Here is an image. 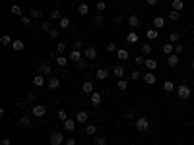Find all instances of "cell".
Returning a JSON list of instances; mask_svg holds the SVG:
<instances>
[{
	"label": "cell",
	"instance_id": "1",
	"mask_svg": "<svg viewBox=\"0 0 194 145\" xmlns=\"http://www.w3.org/2000/svg\"><path fill=\"white\" fill-rule=\"evenodd\" d=\"M136 130H138V132H147V130H150V120H147V118H144V116H140V118H136Z\"/></svg>",
	"mask_w": 194,
	"mask_h": 145
},
{
	"label": "cell",
	"instance_id": "2",
	"mask_svg": "<svg viewBox=\"0 0 194 145\" xmlns=\"http://www.w3.org/2000/svg\"><path fill=\"white\" fill-rule=\"evenodd\" d=\"M49 143H51V145H62V143H64L62 132H53L51 136H49Z\"/></svg>",
	"mask_w": 194,
	"mask_h": 145
},
{
	"label": "cell",
	"instance_id": "3",
	"mask_svg": "<svg viewBox=\"0 0 194 145\" xmlns=\"http://www.w3.org/2000/svg\"><path fill=\"white\" fill-rule=\"evenodd\" d=\"M31 114L35 116V118H43L45 114H47V108H45L43 105H33V108H31Z\"/></svg>",
	"mask_w": 194,
	"mask_h": 145
},
{
	"label": "cell",
	"instance_id": "4",
	"mask_svg": "<svg viewBox=\"0 0 194 145\" xmlns=\"http://www.w3.org/2000/svg\"><path fill=\"white\" fill-rule=\"evenodd\" d=\"M190 87L188 85H179L177 87V95H179V99H188L190 97Z\"/></svg>",
	"mask_w": 194,
	"mask_h": 145
},
{
	"label": "cell",
	"instance_id": "5",
	"mask_svg": "<svg viewBox=\"0 0 194 145\" xmlns=\"http://www.w3.org/2000/svg\"><path fill=\"white\" fill-rule=\"evenodd\" d=\"M84 58H87L89 62L97 60V50H95V47H87V49L84 50Z\"/></svg>",
	"mask_w": 194,
	"mask_h": 145
},
{
	"label": "cell",
	"instance_id": "6",
	"mask_svg": "<svg viewBox=\"0 0 194 145\" xmlns=\"http://www.w3.org/2000/svg\"><path fill=\"white\" fill-rule=\"evenodd\" d=\"M64 124V132H68V133H74V130H76V126H78V122H76V118H68L66 122H62Z\"/></svg>",
	"mask_w": 194,
	"mask_h": 145
},
{
	"label": "cell",
	"instance_id": "7",
	"mask_svg": "<svg viewBox=\"0 0 194 145\" xmlns=\"http://www.w3.org/2000/svg\"><path fill=\"white\" fill-rule=\"evenodd\" d=\"M89 101H91V105H93V106H99L101 101H103V95H101L99 91H93V93L89 95Z\"/></svg>",
	"mask_w": 194,
	"mask_h": 145
},
{
	"label": "cell",
	"instance_id": "8",
	"mask_svg": "<svg viewBox=\"0 0 194 145\" xmlns=\"http://www.w3.org/2000/svg\"><path fill=\"white\" fill-rule=\"evenodd\" d=\"M142 80H144V83H146V85H155L157 77H155V74H153V72H147V74H144V75H142Z\"/></svg>",
	"mask_w": 194,
	"mask_h": 145
},
{
	"label": "cell",
	"instance_id": "9",
	"mask_svg": "<svg viewBox=\"0 0 194 145\" xmlns=\"http://www.w3.org/2000/svg\"><path fill=\"white\" fill-rule=\"evenodd\" d=\"M87 120H89V114L86 112V110H80V112L76 114V122H78V124H87Z\"/></svg>",
	"mask_w": 194,
	"mask_h": 145
},
{
	"label": "cell",
	"instance_id": "10",
	"mask_svg": "<svg viewBox=\"0 0 194 145\" xmlns=\"http://www.w3.org/2000/svg\"><path fill=\"white\" fill-rule=\"evenodd\" d=\"M93 91H95V87H93V83H91V81H84V83H82V93H84V95H91Z\"/></svg>",
	"mask_w": 194,
	"mask_h": 145
},
{
	"label": "cell",
	"instance_id": "11",
	"mask_svg": "<svg viewBox=\"0 0 194 145\" xmlns=\"http://www.w3.org/2000/svg\"><path fill=\"white\" fill-rule=\"evenodd\" d=\"M68 58H70L72 62H80V60L84 58V54H82V50H78V49H72V52H70V56H68Z\"/></svg>",
	"mask_w": 194,
	"mask_h": 145
},
{
	"label": "cell",
	"instance_id": "12",
	"mask_svg": "<svg viewBox=\"0 0 194 145\" xmlns=\"http://www.w3.org/2000/svg\"><path fill=\"white\" fill-rule=\"evenodd\" d=\"M138 41H140V37H138V33H136V31H130L128 35H126V43L128 44H136Z\"/></svg>",
	"mask_w": 194,
	"mask_h": 145
},
{
	"label": "cell",
	"instance_id": "13",
	"mask_svg": "<svg viewBox=\"0 0 194 145\" xmlns=\"http://www.w3.org/2000/svg\"><path fill=\"white\" fill-rule=\"evenodd\" d=\"M179 60H180V58H179V54H175V52H173V54H169V56H167V64L171 66V68H175V66L179 64Z\"/></svg>",
	"mask_w": 194,
	"mask_h": 145
},
{
	"label": "cell",
	"instance_id": "14",
	"mask_svg": "<svg viewBox=\"0 0 194 145\" xmlns=\"http://www.w3.org/2000/svg\"><path fill=\"white\" fill-rule=\"evenodd\" d=\"M146 68L147 70H150V72H153V70H157V60L155 58H146Z\"/></svg>",
	"mask_w": 194,
	"mask_h": 145
},
{
	"label": "cell",
	"instance_id": "15",
	"mask_svg": "<svg viewBox=\"0 0 194 145\" xmlns=\"http://www.w3.org/2000/svg\"><path fill=\"white\" fill-rule=\"evenodd\" d=\"M107 75H109V72H107V68H99L97 72H95V77L99 81H105L107 80Z\"/></svg>",
	"mask_w": 194,
	"mask_h": 145
},
{
	"label": "cell",
	"instance_id": "16",
	"mask_svg": "<svg viewBox=\"0 0 194 145\" xmlns=\"http://www.w3.org/2000/svg\"><path fill=\"white\" fill-rule=\"evenodd\" d=\"M146 37H147V41H155L157 37H159V31L153 27V29H147L146 31Z\"/></svg>",
	"mask_w": 194,
	"mask_h": 145
},
{
	"label": "cell",
	"instance_id": "17",
	"mask_svg": "<svg viewBox=\"0 0 194 145\" xmlns=\"http://www.w3.org/2000/svg\"><path fill=\"white\" fill-rule=\"evenodd\" d=\"M39 74H43V75H49V74H51V64H49V62H43V64H39Z\"/></svg>",
	"mask_w": 194,
	"mask_h": 145
},
{
	"label": "cell",
	"instance_id": "18",
	"mask_svg": "<svg viewBox=\"0 0 194 145\" xmlns=\"http://www.w3.org/2000/svg\"><path fill=\"white\" fill-rule=\"evenodd\" d=\"M58 87H60V80H58V77H51V80H49V89H51V91H56Z\"/></svg>",
	"mask_w": 194,
	"mask_h": 145
},
{
	"label": "cell",
	"instance_id": "19",
	"mask_svg": "<svg viewBox=\"0 0 194 145\" xmlns=\"http://www.w3.org/2000/svg\"><path fill=\"white\" fill-rule=\"evenodd\" d=\"M33 85H35V87H43V85H45V75H43V74H37L35 77H33Z\"/></svg>",
	"mask_w": 194,
	"mask_h": 145
},
{
	"label": "cell",
	"instance_id": "20",
	"mask_svg": "<svg viewBox=\"0 0 194 145\" xmlns=\"http://www.w3.org/2000/svg\"><path fill=\"white\" fill-rule=\"evenodd\" d=\"M161 50L169 56V54H173V52H175V44H173V43H165L163 47H161Z\"/></svg>",
	"mask_w": 194,
	"mask_h": 145
},
{
	"label": "cell",
	"instance_id": "21",
	"mask_svg": "<svg viewBox=\"0 0 194 145\" xmlns=\"http://www.w3.org/2000/svg\"><path fill=\"white\" fill-rule=\"evenodd\" d=\"M78 14H80V16H87V14H89V4L82 2V4L78 6Z\"/></svg>",
	"mask_w": 194,
	"mask_h": 145
},
{
	"label": "cell",
	"instance_id": "22",
	"mask_svg": "<svg viewBox=\"0 0 194 145\" xmlns=\"http://www.w3.org/2000/svg\"><path fill=\"white\" fill-rule=\"evenodd\" d=\"M128 25H130V27H132V31H134L136 27L140 25V18H138V16H130V18H128Z\"/></svg>",
	"mask_w": 194,
	"mask_h": 145
},
{
	"label": "cell",
	"instance_id": "23",
	"mask_svg": "<svg viewBox=\"0 0 194 145\" xmlns=\"http://www.w3.org/2000/svg\"><path fill=\"white\" fill-rule=\"evenodd\" d=\"M12 49H14L16 52H21V50L25 49V43H24V41H14V43H12Z\"/></svg>",
	"mask_w": 194,
	"mask_h": 145
},
{
	"label": "cell",
	"instance_id": "24",
	"mask_svg": "<svg viewBox=\"0 0 194 145\" xmlns=\"http://www.w3.org/2000/svg\"><path fill=\"white\" fill-rule=\"evenodd\" d=\"M124 74H126V72H124V68H122L120 64H119V66H115V70H113V75H117L119 80H120V77H124Z\"/></svg>",
	"mask_w": 194,
	"mask_h": 145
},
{
	"label": "cell",
	"instance_id": "25",
	"mask_svg": "<svg viewBox=\"0 0 194 145\" xmlns=\"http://www.w3.org/2000/svg\"><path fill=\"white\" fill-rule=\"evenodd\" d=\"M163 25H165V18H161V16H157V18L153 19V27H155V29H161Z\"/></svg>",
	"mask_w": 194,
	"mask_h": 145
},
{
	"label": "cell",
	"instance_id": "26",
	"mask_svg": "<svg viewBox=\"0 0 194 145\" xmlns=\"http://www.w3.org/2000/svg\"><path fill=\"white\" fill-rule=\"evenodd\" d=\"M117 56H119L120 60H128V58H130V54H128V50H126V49H119V50H117Z\"/></svg>",
	"mask_w": 194,
	"mask_h": 145
},
{
	"label": "cell",
	"instance_id": "27",
	"mask_svg": "<svg viewBox=\"0 0 194 145\" xmlns=\"http://www.w3.org/2000/svg\"><path fill=\"white\" fill-rule=\"evenodd\" d=\"M117 89H120V91H126V89H128V81L124 80V77H120V80L117 81Z\"/></svg>",
	"mask_w": 194,
	"mask_h": 145
},
{
	"label": "cell",
	"instance_id": "28",
	"mask_svg": "<svg viewBox=\"0 0 194 145\" xmlns=\"http://www.w3.org/2000/svg\"><path fill=\"white\" fill-rule=\"evenodd\" d=\"M163 89H165L167 93H171V91H177V87H175V83L171 81V80H167V81L163 83Z\"/></svg>",
	"mask_w": 194,
	"mask_h": 145
},
{
	"label": "cell",
	"instance_id": "29",
	"mask_svg": "<svg viewBox=\"0 0 194 145\" xmlns=\"http://www.w3.org/2000/svg\"><path fill=\"white\" fill-rule=\"evenodd\" d=\"M171 6H173V10L180 12V10L185 8V2H182V0H173V2H171Z\"/></svg>",
	"mask_w": 194,
	"mask_h": 145
},
{
	"label": "cell",
	"instance_id": "30",
	"mask_svg": "<svg viewBox=\"0 0 194 145\" xmlns=\"http://www.w3.org/2000/svg\"><path fill=\"white\" fill-rule=\"evenodd\" d=\"M12 43H14V41L10 39V35H2V37H0V44H2V47H10Z\"/></svg>",
	"mask_w": 194,
	"mask_h": 145
},
{
	"label": "cell",
	"instance_id": "31",
	"mask_svg": "<svg viewBox=\"0 0 194 145\" xmlns=\"http://www.w3.org/2000/svg\"><path fill=\"white\" fill-rule=\"evenodd\" d=\"M51 18H53V19H56V21H60V19H62V12H60L58 8H54L53 12H51Z\"/></svg>",
	"mask_w": 194,
	"mask_h": 145
},
{
	"label": "cell",
	"instance_id": "32",
	"mask_svg": "<svg viewBox=\"0 0 194 145\" xmlns=\"http://www.w3.org/2000/svg\"><path fill=\"white\" fill-rule=\"evenodd\" d=\"M19 126L29 128V126H31V118H29V116H21V118H19Z\"/></svg>",
	"mask_w": 194,
	"mask_h": 145
},
{
	"label": "cell",
	"instance_id": "33",
	"mask_svg": "<svg viewBox=\"0 0 194 145\" xmlns=\"http://www.w3.org/2000/svg\"><path fill=\"white\" fill-rule=\"evenodd\" d=\"M179 41H180V35H179L177 31H173V33H171V35H169V43H173V44H177Z\"/></svg>",
	"mask_w": 194,
	"mask_h": 145
},
{
	"label": "cell",
	"instance_id": "34",
	"mask_svg": "<svg viewBox=\"0 0 194 145\" xmlns=\"http://www.w3.org/2000/svg\"><path fill=\"white\" fill-rule=\"evenodd\" d=\"M68 60H70V58H68V56H62V54H58V56H56V62H58V66H62V68L68 64Z\"/></svg>",
	"mask_w": 194,
	"mask_h": 145
},
{
	"label": "cell",
	"instance_id": "35",
	"mask_svg": "<svg viewBox=\"0 0 194 145\" xmlns=\"http://www.w3.org/2000/svg\"><path fill=\"white\" fill-rule=\"evenodd\" d=\"M58 27H60V29H68V27H70V19H68V18H62V19L58 21Z\"/></svg>",
	"mask_w": 194,
	"mask_h": 145
},
{
	"label": "cell",
	"instance_id": "36",
	"mask_svg": "<svg viewBox=\"0 0 194 145\" xmlns=\"http://www.w3.org/2000/svg\"><path fill=\"white\" fill-rule=\"evenodd\" d=\"M87 64H89V60H87V58H82L80 62H76V68H78V70H84Z\"/></svg>",
	"mask_w": 194,
	"mask_h": 145
},
{
	"label": "cell",
	"instance_id": "37",
	"mask_svg": "<svg viewBox=\"0 0 194 145\" xmlns=\"http://www.w3.org/2000/svg\"><path fill=\"white\" fill-rule=\"evenodd\" d=\"M95 132H97V126H93V124H87L86 126V133H87V136H93Z\"/></svg>",
	"mask_w": 194,
	"mask_h": 145
},
{
	"label": "cell",
	"instance_id": "38",
	"mask_svg": "<svg viewBox=\"0 0 194 145\" xmlns=\"http://www.w3.org/2000/svg\"><path fill=\"white\" fill-rule=\"evenodd\" d=\"M60 31H62L60 27H54V29H51V31H49V37H51V39H56V37H58V33H60Z\"/></svg>",
	"mask_w": 194,
	"mask_h": 145
},
{
	"label": "cell",
	"instance_id": "39",
	"mask_svg": "<svg viewBox=\"0 0 194 145\" xmlns=\"http://www.w3.org/2000/svg\"><path fill=\"white\" fill-rule=\"evenodd\" d=\"M142 52H144V54H152V44H150V43H144V44H142Z\"/></svg>",
	"mask_w": 194,
	"mask_h": 145
},
{
	"label": "cell",
	"instance_id": "40",
	"mask_svg": "<svg viewBox=\"0 0 194 145\" xmlns=\"http://www.w3.org/2000/svg\"><path fill=\"white\" fill-rule=\"evenodd\" d=\"M140 77H142V72H138V70H134V72L130 74V80H132V81H138Z\"/></svg>",
	"mask_w": 194,
	"mask_h": 145
},
{
	"label": "cell",
	"instance_id": "41",
	"mask_svg": "<svg viewBox=\"0 0 194 145\" xmlns=\"http://www.w3.org/2000/svg\"><path fill=\"white\" fill-rule=\"evenodd\" d=\"M95 145H107V137L105 136H97L95 137Z\"/></svg>",
	"mask_w": 194,
	"mask_h": 145
},
{
	"label": "cell",
	"instance_id": "42",
	"mask_svg": "<svg viewBox=\"0 0 194 145\" xmlns=\"http://www.w3.org/2000/svg\"><path fill=\"white\" fill-rule=\"evenodd\" d=\"M93 23H95V25H101V23H103V14H101V12H99V14H95Z\"/></svg>",
	"mask_w": 194,
	"mask_h": 145
},
{
	"label": "cell",
	"instance_id": "43",
	"mask_svg": "<svg viewBox=\"0 0 194 145\" xmlns=\"http://www.w3.org/2000/svg\"><path fill=\"white\" fill-rule=\"evenodd\" d=\"M29 12H31V18H33V19H39V18H41V10H37V8L29 10Z\"/></svg>",
	"mask_w": 194,
	"mask_h": 145
},
{
	"label": "cell",
	"instance_id": "44",
	"mask_svg": "<svg viewBox=\"0 0 194 145\" xmlns=\"http://www.w3.org/2000/svg\"><path fill=\"white\" fill-rule=\"evenodd\" d=\"M66 50V44L64 43H56V54H62Z\"/></svg>",
	"mask_w": 194,
	"mask_h": 145
},
{
	"label": "cell",
	"instance_id": "45",
	"mask_svg": "<svg viewBox=\"0 0 194 145\" xmlns=\"http://www.w3.org/2000/svg\"><path fill=\"white\" fill-rule=\"evenodd\" d=\"M56 116H58V120H60V122H66V120H68L66 110H58V114H56Z\"/></svg>",
	"mask_w": 194,
	"mask_h": 145
},
{
	"label": "cell",
	"instance_id": "46",
	"mask_svg": "<svg viewBox=\"0 0 194 145\" xmlns=\"http://www.w3.org/2000/svg\"><path fill=\"white\" fill-rule=\"evenodd\" d=\"M182 52H185V47H182L180 43H177V44H175V54H179V56H180Z\"/></svg>",
	"mask_w": 194,
	"mask_h": 145
},
{
	"label": "cell",
	"instance_id": "47",
	"mask_svg": "<svg viewBox=\"0 0 194 145\" xmlns=\"http://www.w3.org/2000/svg\"><path fill=\"white\" fill-rule=\"evenodd\" d=\"M179 16H180V14L177 12V10H173V12H169V19H171V21H177V19H179Z\"/></svg>",
	"mask_w": 194,
	"mask_h": 145
},
{
	"label": "cell",
	"instance_id": "48",
	"mask_svg": "<svg viewBox=\"0 0 194 145\" xmlns=\"http://www.w3.org/2000/svg\"><path fill=\"white\" fill-rule=\"evenodd\" d=\"M95 8H97V12H103V10H105V8H107V4H105V2H103V0H99V2H97V4H95Z\"/></svg>",
	"mask_w": 194,
	"mask_h": 145
},
{
	"label": "cell",
	"instance_id": "49",
	"mask_svg": "<svg viewBox=\"0 0 194 145\" xmlns=\"http://www.w3.org/2000/svg\"><path fill=\"white\" fill-rule=\"evenodd\" d=\"M119 49H117V44L115 43H107V52H117Z\"/></svg>",
	"mask_w": 194,
	"mask_h": 145
},
{
	"label": "cell",
	"instance_id": "50",
	"mask_svg": "<svg viewBox=\"0 0 194 145\" xmlns=\"http://www.w3.org/2000/svg\"><path fill=\"white\" fill-rule=\"evenodd\" d=\"M21 23H24V25H31V16H21Z\"/></svg>",
	"mask_w": 194,
	"mask_h": 145
},
{
	"label": "cell",
	"instance_id": "51",
	"mask_svg": "<svg viewBox=\"0 0 194 145\" xmlns=\"http://www.w3.org/2000/svg\"><path fill=\"white\" fill-rule=\"evenodd\" d=\"M12 14H16V16H24V14H21V8H19L18 4L12 6Z\"/></svg>",
	"mask_w": 194,
	"mask_h": 145
},
{
	"label": "cell",
	"instance_id": "52",
	"mask_svg": "<svg viewBox=\"0 0 194 145\" xmlns=\"http://www.w3.org/2000/svg\"><path fill=\"white\" fill-rule=\"evenodd\" d=\"M35 101H37V95L35 93H29L27 95V103H35Z\"/></svg>",
	"mask_w": 194,
	"mask_h": 145
},
{
	"label": "cell",
	"instance_id": "53",
	"mask_svg": "<svg viewBox=\"0 0 194 145\" xmlns=\"http://www.w3.org/2000/svg\"><path fill=\"white\" fill-rule=\"evenodd\" d=\"M64 145H76V137H74V136H70V137L64 141Z\"/></svg>",
	"mask_w": 194,
	"mask_h": 145
},
{
	"label": "cell",
	"instance_id": "54",
	"mask_svg": "<svg viewBox=\"0 0 194 145\" xmlns=\"http://www.w3.org/2000/svg\"><path fill=\"white\" fill-rule=\"evenodd\" d=\"M74 49L82 50V49H84V43H82V41H76V43H74Z\"/></svg>",
	"mask_w": 194,
	"mask_h": 145
},
{
	"label": "cell",
	"instance_id": "55",
	"mask_svg": "<svg viewBox=\"0 0 194 145\" xmlns=\"http://www.w3.org/2000/svg\"><path fill=\"white\" fill-rule=\"evenodd\" d=\"M136 64H138V66H144V64H146V58H144V56H138V58H136Z\"/></svg>",
	"mask_w": 194,
	"mask_h": 145
},
{
	"label": "cell",
	"instance_id": "56",
	"mask_svg": "<svg viewBox=\"0 0 194 145\" xmlns=\"http://www.w3.org/2000/svg\"><path fill=\"white\" fill-rule=\"evenodd\" d=\"M0 145H12V141H10L8 137H2L0 139Z\"/></svg>",
	"mask_w": 194,
	"mask_h": 145
},
{
	"label": "cell",
	"instance_id": "57",
	"mask_svg": "<svg viewBox=\"0 0 194 145\" xmlns=\"http://www.w3.org/2000/svg\"><path fill=\"white\" fill-rule=\"evenodd\" d=\"M41 29H43V31H47V33H49V31H51L53 27H51V23H43V25H41Z\"/></svg>",
	"mask_w": 194,
	"mask_h": 145
},
{
	"label": "cell",
	"instance_id": "58",
	"mask_svg": "<svg viewBox=\"0 0 194 145\" xmlns=\"http://www.w3.org/2000/svg\"><path fill=\"white\" fill-rule=\"evenodd\" d=\"M115 23H122V14H120V16H115Z\"/></svg>",
	"mask_w": 194,
	"mask_h": 145
},
{
	"label": "cell",
	"instance_id": "59",
	"mask_svg": "<svg viewBox=\"0 0 194 145\" xmlns=\"http://www.w3.org/2000/svg\"><path fill=\"white\" fill-rule=\"evenodd\" d=\"M146 4H147V6H155L157 0H146Z\"/></svg>",
	"mask_w": 194,
	"mask_h": 145
},
{
	"label": "cell",
	"instance_id": "60",
	"mask_svg": "<svg viewBox=\"0 0 194 145\" xmlns=\"http://www.w3.org/2000/svg\"><path fill=\"white\" fill-rule=\"evenodd\" d=\"M124 116H126V118H134V110H128V112L124 114Z\"/></svg>",
	"mask_w": 194,
	"mask_h": 145
},
{
	"label": "cell",
	"instance_id": "61",
	"mask_svg": "<svg viewBox=\"0 0 194 145\" xmlns=\"http://www.w3.org/2000/svg\"><path fill=\"white\" fill-rule=\"evenodd\" d=\"M192 70H194V60H192Z\"/></svg>",
	"mask_w": 194,
	"mask_h": 145
},
{
	"label": "cell",
	"instance_id": "62",
	"mask_svg": "<svg viewBox=\"0 0 194 145\" xmlns=\"http://www.w3.org/2000/svg\"><path fill=\"white\" fill-rule=\"evenodd\" d=\"M136 2H138V0H136Z\"/></svg>",
	"mask_w": 194,
	"mask_h": 145
},
{
	"label": "cell",
	"instance_id": "63",
	"mask_svg": "<svg viewBox=\"0 0 194 145\" xmlns=\"http://www.w3.org/2000/svg\"><path fill=\"white\" fill-rule=\"evenodd\" d=\"M29 2H31V0H29Z\"/></svg>",
	"mask_w": 194,
	"mask_h": 145
}]
</instances>
